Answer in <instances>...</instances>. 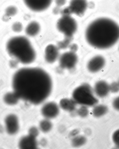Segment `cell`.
<instances>
[{"instance_id":"17","label":"cell","mask_w":119,"mask_h":149,"mask_svg":"<svg viewBox=\"0 0 119 149\" xmlns=\"http://www.w3.org/2000/svg\"><path fill=\"white\" fill-rule=\"evenodd\" d=\"M108 111V109L105 105H97L93 108L92 114L94 117L100 118L107 113Z\"/></svg>"},{"instance_id":"22","label":"cell","mask_w":119,"mask_h":149,"mask_svg":"<svg viewBox=\"0 0 119 149\" xmlns=\"http://www.w3.org/2000/svg\"><path fill=\"white\" fill-rule=\"evenodd\" d=\"M17 8L14 6H9L5 10L6 15L8 17H13L17 14Z\"/></svg>"},{"instance_id":"23","label":"cell","mask_w":119,"mask_h":149,"mask_svg":"<svg viewBox=\"0 0 119 149\" xmlns=\"http://www.w3.org/2000/svg\"><path fill=\"white\" fill-rule=\"evenodd\" d=\"M112 140L115 145L119 148V129L113 132L112 136Z\"/></svg>"},{"instance_id":"12","label":"cell","mask_w":119,"mask_h":149,"mask_svg":"<svg viewBox=\"0 0 119 149\" xmlns=\"http://www.w3.org/2000/svg\"><path fill=\"white\" fill-rule=\"evenodd\" d=\"M45 58L48 63H53L57 60L59 56L58 48L53 44L46 47L45 51Z\"/></svg>"},{"instance_id":"19","label":"cell","mask_w":119,"mask_h":149,"mask_svg":"<svg viewBox=\"0 0 119 149\" xmlns=\"http://www.w3.org/2000/svg\"><path fill=\"white\" fill-rule=\"evenodd\" d=\"M87 141L84 136H77L74 137L71 141L72 145L75 148H79L85 144Z\"/></svg>"},{"instance_id":"5","label":"cell","mask_w":119,"mask_h":149,"mask_svg":"<svg viewBox=\"0 0 119 149\" xmlns=\"http://www.w3.org/2000/svg\"><path fill=\"white\" fill-rule=\"evenodd\" d=\"M57 26L59 32L64 34L66 38H71L76 31V21L69 15H64L57 21Z\"/></svg>"},{"instance_id":"9","label":"cell","mask_w":119,"mask_h":149,"mask_svg":"<svg viewBox=\"0 0 119 149\" xmlns=\"http://www.w3.org/2000/svg\"><path fill=\"white\" fill-rule=\"evenodd\" d=\"M88 7L86 0H71L69 8L70 13L82 16L85 12Z\"/></svg>"},{"instance_id":"1","label":"cell","mask_w":119,"mask_h":149,"mask_svg":"<svg viewBox=\"0 0 119 149\" xmlns=\"http://www.w3.org/2000/svg\"><path fill=\"white\" fill-rule=\"evenodd\" d=\"M12 86L19 98L38 105L49 96L53 84L51 77L44 70L27 68L20 69L15 73Z\"/></svg>"},{"instance_id":"20","label":"cell","mask_w":119,"mask_h":149,"mask_svg":"<svg viewBox=\"0 0 119 149\" xmlns=\"http://www.w3.org/2000/svg\"><path fill=\"white\" fill-rule=\"evenodd\" d=\"M52 127V123L49 120L46 119L41 121L39 124V128L41 132L44 133L49 132Z\"/></svg>"},{"instance_id":"10","label":"cell","mask_w":119,"mask_h":149,"mask_svg":"<svg viewBox=\"0 0 119 149\" xmlns=\"http://www.w3.org/2000/svg\"><path fill=\"white\" fill-rule=\"evenodd\" d=\"M58 106L54 102L47 103L43 106L41 109V114L47 119L55 118L59 113Z\"/></svg>"},{"instance_id":"15","label":"cell","mask_w":119,"mask_h":149,"mask_svg":"<svg viewBox=\"0 0 119 149\" xmlns=\"http://www.w3.org/2000/svg\"><path fill=\"white\" fill-rule=\"evenodd\" d=\"M41 27L38 23L36 21H32L27 26L25 32L29 36L34 37L36 36L40 31Z\"/></svg>"},{"instance_id":"21","label":"cell","mask_w":119,"mask_h":149,"mask_svg":"<svg viewBox=\"0 0 119 149\" xmlns=\"http://www.w3.org/2000/svg\"><path fill=\"white\" fill-rule=\"evenodd\" d=\"M77 114L81 117L85 118L89 114V110L87 107L82 106L77 111Z\"/></svg>"},{"instance_id":"30","label":"cell","mask_w":119,"mask_h":149,"mask_svg":"<svg viewBox=\"0 0 119 149\" xmlns=\"http://www.w3.org/2000/svg\"><path fill=\"white\" fill-rule=\"evenodd\" d=\"M118 85H119V79L118 81Z\"/></svg>"},{"instance_id":"13","label":"cell","mask_w":119,"mask_h":149,"mask_svg":"<svg viewBox=\"0 0 119 149\" xmlns=\"http://www.w3.org/2000/svg\"><path fill=\"white\" fill-rule=\"evenodd\" d=\"M94 91L95 94L99 97H104L110 92L109 85L105 81H99L95 83Z\"/></svg>"},{"instance_id":"4","label":"cell","mask_w":119,"mask_h":149,"mask_svg":"<svg viewBox=\"0 0 119 149\" xmlns=\"http://www.w3.org/2000/svg\"><path fill=\"white\" fill-rule=\"evenodd\" d=\"M72 96L76 104L82 106H93L98 102L93 94L92 88L88 84H83L76 88L73 91Z\"/></svg>"},{"instance_id":"2","label":"cell","mask_w":119,"mask_h":149,"mask_svg":"<svg viewBox=\"0 0 119 149\" xmlns=\"http://www.w3.org/2000/svg\"><path fill=\"white\" fill-rule=\"evenodd\" d=\"M85 38L93 47L105 49L112 47L119 40V26L106 17L95 19L86 28Z\"/></svg>"},{"instance_id":"16","label":"cell","mask_w":119,"mask_h":149,"mask_svg":"<svg viewBox=\"0 0 119 149\" xmlns=\"http://www.w3.org/2000/svg\"><path fill=\"white\" fill-rule=\"evenodd\" d=\"M76 104L73 99L68 98L62 99L60 102V105L61 108L68 112H73L74 111Z\"/></svg>"},{"instance_id":"18","label":"cell","mask_w":119,"mask_h":149,"mask_svg":"<svg viewBox=\"0 0 119 149\" xmlns=\"http://www.w3.org/2000/svg\"><path fill=\"white\" fill-rule=\"evenodd\" d=\"M4 100L5 103L10 105H14L19 101V98L15 93H8L5 95Z\"/></svg>"},{"instance_id":"6","label":"cell","mask_w":119,"mask_h":149,"mask_svg":"<svg viewBox=\"0 0 119 149\" xmlns=\"http://www.w3.org/2000/svg\"><path fill=\"white\" fill-rule=\"evenodd\" d=\"M77 61L78 57L74 52H66L60 58V66L62 69H71L75 67Z\"/></svg>"},{"instance_id":"25","label":"cell","mask_w":119,"mask_h":149,"mask_svg":"<svg viewBox=\"0 0 119 149\" xmlns=\"http://www.w3.org/2000/svg\"><path fill=\"white\" fill-rule=\"evenodd\" d=\"M12 29L14 32H20L22 31L23 29L22 25L20 22H16L13 25Z\"/></svg>"},{"instance_id":"11","label":"cell","mask_w":119,"mask_h":149,"mask_svg":"<svg viewBox=\"0 0 119 149\" xmlns=\"http://www.w3.org/2000/svg\"><path fill=\"white\" fill-rule=\"evenodd\" d=\"M5 123L6 131L8 134H14L17 133L19 130V122L18 118L15 115L10 114L7 116L5 118Z\"/></svg>"},{"instance_id":"31","label":"cell","mask_w":119,"mask_h":149,"mask_svg":"<svg viewBox=\"0 0 119 149\" xmlns=\"http://www.w3.org/2000/svg\"></svg>"},{"instance_id":"29","label":"cell","mask_w":119,"mask_h":149,"mask_svg":"<svg viewBox=\"0 0 119 149\" xmlns=\"http://www.w3.org/2000/svg\"><path fill=\"white\" fill-rule=\"evenodd\" d=\"M79 132L78 130H74L70 133V136H72V137H75L78 135Z\"/></svg>"},{"instance_id":"3","label":"cell","mask_w":119,"mask_h":149,"mask_svg":"<svg viewBox=\"0 0 119 149\" xmlns=\"http://www.w3.org/2000/svg\"><path fill=\"white\" fill-rule=\"evenodd\" d=\"M7 51L11 56L23 64H29L35 61L36 53L28 39L19 36L12 38L6 44Z\"/></svg>"},{"instance_id":"28","label":"cell","mask_w":119,"mask_h":149,"mask_svg":"<svg viewBox=\"0 0 119 149\" xmlns=\"http://www.w3.org/2000/svg\"><path fill=\"white\" fill-rule=\"evenodd\" d=\"M55 1L57 6L61 7L65 4L66 0H55Z\"/></svg>"},{"instance_id":"8","label":"cell","mask_w":119,"mask_h":149,"mask_svg":"<svg viewBox=\"0 0 119 149\" xmlns=\"http://www.w3.org/2000/svg\"><path fill=\"white\" fill-rule=\"evenodd\" d=\"M106 64V60L102 55L95 56L90 59L87 64V68L90 72L95 73L103 69Z\"/></svg>"},{"instance_id":"26","label":"cell","mask_w":119,"mask_h":149,"mask_svg":"<svg viewBox=\"0 0 119 149\" xmlns=\"http://www.w3.org/2000/svg\"><path fill=\"white\" fill-rule=\"evenodd\" d=\"M39 134L38 129L36 127H32L29 131V135L35 138H36L38 136Z\"/></svg>"},{"instance_id":"27","label":"cell","mask_w":119,"mask_h":149,"mask_svg":"<svg viewBox=\"0 0 119 149\" xmlns=\"http://www.w3.org/2000/svg\"><path fill=\"white\" fill-rule=\"evenodd\" d=\"M112 104L114 109L117 111H119V96L117 97L113 100Z\"/></svg>"},{"instance_id":"14","label":"cell","mask_w":119,"mask_h":149,"mask_svg":"<svg viewBox=\"0 0 119 149\" xmlns=\"http://www.w3.org/2000/svg\"><path fill=\"white\" fill-rule=\"evenodd\" d=\"M19 145L21 149H34L37 148V142L36 138L28 135L22 138Z\"/></svg>"},{"instance_id":"7","label":"cell","mask_w":119,"mask_h":149,"mask_svg":"<svg viewBox=\"0 0 119 149\" xmlns=\"http://www.w3.org/2000/svg\"><path fill=\"white\" fill-rule=\"evenodd\" d=\"M28 8L34 12L43 11L51 5L52 0H23Z\"/></svg>"},{"instance_id":"24","label":"cell","mask_w":119,"mask_h":149,"mask_svg":"<svg viewBox=\"0 0 119 149\" xmlns=\"http://www.w3.org/2000/svg\"><path fill=\"white\" fill-rule=\"evenodd\" d=\"M110 91L113 93H116L119 91V85L118 82H112L109 85Z\"/></svg>"}]
</instances>
